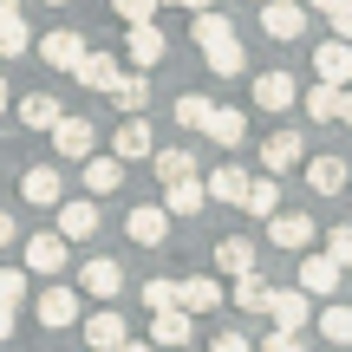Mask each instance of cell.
<instances>
[{"mask_svg":"<svg viewBox=\"0 0 352 352\" xmlns=\"http://www.w3.org/2000/svg\"><path fill=\"white\" fill-rule=\"evenodd\" d=\"M118 72H124V65H118L111 52H91V46H85V59L72 65V78H78L85 91H111V85H118Z\"/></svg>","mask_w":352,"mask_h":352,"instance_id":"30bf717a","label":"cell"},{"mask_svg":"<svg viewBox=\"0 0 352 352\" xmlns=\"http://www.w3.org/2000/svg\"><path fill=\"white\" fill-rule=\"evenodd\" d=\"M20 124L26 131H52L59 124V98H52V91H26L20 98Z\"/></svg>","mask_w":352,"mask_h":352,"instance_id":"d4e9b609","label":"cell"},{"mask_svg":"<svg viewBox=\"0 0 352 352\" xmlns=\"http://www.w3.org/2000/svg\"><path fill=\"white\" fill-rule=\"evenodd\" d=\"M202 59H209V72H215V78H241V72H248V52H241V39H228V46H209Z\"/></svg>","mask_w":352,"mask_h":352,"instance_id":"f1b7e54d","label":"cell"},{"mask_svg":"<svg viewBox=\"0 0 352 352\" xmlns=\"http://www.w3.org/2000/svg\"><path fill=\"white\" fill-rule=\"evenodd\" d=\"M202 118H209V98H202V91H183V98H176V124L202 131Z\"/></svg>","mask_w":352,"mask_h":352,"instance_id":"74e56055","label":"cell"},{"mask_svg":"<svg viewBox=\"0 0 352 352\" xmlns=\"http://www.w3.org/2000/svg\"><path fill=\"white\" fill-rule=\"evenodd\" d=\"M111 13H118L124 26H144V20L157 13V0H111Z\"/></svg>","mask_w":352,"mask_h":352,"instance_id":"60d3db41","label":"cell"},{"mask_svg":"<svg viewBox=\"0 0 352 352\" xmlns=\"http://www.w3.org/2000/svg\"><path fill=\"white\" fill-rule=\"evenodd\" d=\"M346 183H352V164H340V157H314L307 164V189L314 196H340Z\"/></svg>","mask_w":352,"mask_h":352,"instance_id":"5bb4252c","label":"cell"},{"mask_svg":"<svg viewBox=\"0 0 352 352\" xmlns=\"http://www.w3.org/2000/svg\"><path fill=\"white\" fill-rule=\"evenodd\" d=\"M261 352H307V340H300L294 327H274V333L261 340Z\"/></svg>","mask_w":352,"mask_h":352,"instance_id":"b9f144b4","label":"cell"},{"mask_svg":"<svg viewBox=\"0 0 352 352\" xmlns=\"http://www.w3.org/2000/svg\"><path fill=\"white\" fill-rule=\"evenodd\" d=\"M7 333H13V307H0V340H7Z\"/></svg>","mask_w":352,"mask_h":352,"instance_id":"681fc988","label":"cell"},{"mask_svg":"<svg viewBox=\"0 0 352 352\" xmlns=\"http://www.w3.org/2000/svg\"><path fill=\"white\" fill-rule=\"evenodd\" d=\"M7 13H20V0H0V20H7Z\"/></svg>","mask_w":352,"mask_h":352,"instance_id":"f5cc1de1","label":"cell"},{"mask_svg":"<svg viewBox=\"0 0 352 352\" xmlns=\"http://www.w3.org/2000/svg\"><path fill=\"white\" fill-rule=\"evenodd\" d=\"M111 157H118V164L151 157V124H144V118H124V124H118V138H111Z\"/></svg>","mask_w":352,"mask_h":352,"instance_id":"2e32d148","label":"cell"},{"mask_svg":"<svg viewBox=\"0 0 352 352\" xmlns=\"http://www.w3.org/2000/svg\"><path fill=\"white\" fill-rule=\"evenodd\" d=\"M170 7H189V13H202V7H215V0H170Z\"/></svg>","mask_w":352,"mask_h":352,"instance_id":"c3c4849f","label":"cell"},{"mask_svg":"<svg viewBox=\"0 0 352 352\" xmlns=\"http://www.w3.org/2000/svg\"><path fill=\"white\" fill-rule=\"evenodd\" d=\"M78 176H85V189H91V196H111V189L124 183V164L91 151V157H78Z\"/></svg>","mask_w":352,"mask_h":352,"instance_id":"4fadbf2b","label":"cell"},{"mask_svg":"<svg viewBox=\"0 0 352 352\" xmlns=\"http://www.w3.org/2000/svg\"><path fill=\"white\" fill-rule=\"evenodd\" d=\"M52 144H59V157H72V164H78V157L98 151V131H91L85 118H65V111H59V124H52Z\"/></svg>","mask_w":352,"mask_h":352,"instance_id":"52a82bcc","label":"cell"},{"mask_svg":"<svg viewBox=\"0 0 352 352\" xmlns=\"http://www.w3.org/2000/svg\"><path fill=\"white\" fill-rule=\"evenodd\" d=\"M228 39H235V20L215 13V7H202V13H196V46L209 52V46H228Z\"/></svg>","mask_w":352,"mask_h":352,"instance_id":"83f0119b","label":"cell"},{"mask_svg":"<svg viewBox=\"0 0 352 352\" xmlns=\"http://www.w3.org/2000/svg\"><path fill=\"white\" fill-rule=\"evenodd\" d=\"M340 118H346V124H352V85L340 91Z\"/></svg>","mask_w":352,"mask_h":352,"instance_id":"7dc6e473","label":"cell"},{"mask_svg":"<svg viewBox=\"0 0 352 352\" xmlns=\"http://www.w3.org/2000/svg\"><path fill=\"white\" fill-rule=\"evenodd\" d=\"M39 59H46V65H59V72H72V65L85 59V39L59 26V33H46V39H39Z\"/></svg>","mask_w":352,"mask_h":352,"instance_id":"ac0fdd59","label":"cell"},{"mask_svg":"<svg viewBox=\"0 0 352 352\" xmlns=\"http://www.w3.org/2000/svg\"><path fill=\"white\" fill-rule=\"evenodd\" d=\"M202 131H209L215 144H228V151H235V144L248 138V118H241L235 104H209V118H202Z\"/></svg>","mask_w":352,"mask_h":352,"instance_id":"9a60e30c","label":"cell"},{"mask_svg":"<svg viewBox=\"0 0 352 352\" xmlns=\"http://www.w3.org/2000/svg\"><path fill=\"white\" fill-rule=\"evenodd\" d=\"M241 189H248V176H241L235 164H228V170H209V176H202V196H215V202H241Z\"/></svg>","mask_w":352,"mask_h":352,"instance_id":"f546056e","label":"cell"},{"mask_svg":"<svg viewBox=\"0 0 352 352\" xmlns=\"http://www.w3.org/2000/svg\"><path fill=\"white\" fill-rule=\"evenodd\" d=\"M78 280H85V294H91V300H118V294H124V267H118V261H104V254L78 267Z\"/></svg>","mask_w":352,"mask_h":352,"instance_id":"9c48e42d","label":"cell"},{"mask_svg":"<svg viewBox=\"0 0 352 352\" xmlns=\"http://www.w3.org/2000/svg\"><path fill=\"white\" fill-rule=\"evenodd\" d=\"M0 111H7V78H0Z\"/></svg>","mask_w":352,"mask_h":352,"instance_id":"db71d44e","label":"cell"},{"mask_svg":"<svg viewBox=\"0 0 352 352\" xmlns=\"http://www.w3.org/2000/svg\"><path fill=\"white\" fill-rule=\"evenodd\" d=\"M189 314L183 307H164V314H151V346H189Z\"/></svg>","mask_w":352,"mask_h":352,"instance_id":"ffe728a7","label":"cell"},{"mask_svg":"<svg viewBox=\"0 0 352 352\" xmlns=\"http://www.w3.org/2000/svg\"><path fill=\"white\" fill-rule=\"evenodd\" d=\"M176 307H183V314H215V307H222V287H215L209 274H189V280H176Z\"/></svg>","mask_w":352,"mask_h":352,"instance_id":"8fae6325","label":"cell"},{"mask_svg":"<svg viewBox=\"0 0 352 352\" xmlns=\"http://www.w3.org/2000/svg\"><path fill=\"white\" fill-rule=\"evenodd\" d=\"M241 209H248V215H274V209H280L274 176H261V183H248V189H241Z\"/></svg>","mask_w":352,"mask_h":352,"instance_id":"d6a6232c","label":"cell"},{"mask_svg":"<svg viewBox=\"0 0 352 352\" xmlns=\"http://www.w3.org/2000/svg\"><path fill=\"white\" fill-rule=\"evenodd\" d=\"M26 267H33V274H59L65 267V241L59 235H33L26 241Z\"/></svg>","mask_w":352,"mask_h":352,"instance_id":"484cf974","label":"cell"},{"mask_svg":"<svg viewBox=\"0 0 352 352\" xmlns=\"http://www.w3.org/2000/svg\"><path fill=\"white\" fill-rule=\"evenodd\" d=\"M118 352H157V346H138V340H124V346H118Z\"/></svg>","mask_w":352,"mask_h":352,"instance_id":"816d5d0a","label":"cell"},{"mask_svg":"<svg viewBox=\"0 0 352 352\" xmlns=\"http://www.w3.org/2000/svg\"><path fill=\"white\" fill-rule=\"evenodd\" d=\"M235 307L261 314V307H267V280H261V274H235Z\"/></svg>","mask_w":352,"mask_h":352,"instance_id":"d590c367","label":"cell"},{"mask_svg":"<svg viewBox=\"0 0 352 352\" xmlns=\"http://www.w3.org/2000/svg\"><path fill=\"white\" fill-rule=\"evenodd\" d=\"M333 287H340V261L307 254V261H300V294H333Z\"/></svg>","mask_w":352,"mask_h":352,"instance_id":"4316f807","label":"cell"},{"mask_svg":"<svg viewBox=\"0 0 352 352\" xmlns=\"http://www.w3.org/2000/svg\"><path fill=\"white\" fill-rule=\"evenodd\" d=\"M314 72H320V85H352V39H327V46L314 52Z\"/></svg>","mask_w":352,"mask_h":352,"instance_id":"8992f818","label":"cell"},{"mask_svg":"<svg viewBox=\"0 0 352 352\" xmlns=\"http://www.w3.org/2000/svg\"><path fill=\"white\" fill-rule=\"evenodd\" d=\"M294 98H300L294 72H261V78H254V104H261V111H287Z\"/></svg>","mask_w":352,"mask_h":352,"instance_id":"7c38bea8","label":"cell"},{"mask_svg":"<svg viewBox=\"0 0 352 352\" xmlns=\"http://www.w3.org/2000/svg\"><path fill=\"white\" fill-rule=\"evenodd\" d=\"M215 267L222 274H254V241L248 235H222L215 241Z\"/></svg>","mask_w":352,"mask_h":352,"instance_id":"44dd1931","label":"cell"},{"mask_svg":"<svg viewBox=\"0 0 352 352\" xmlns=\"http://www.w3.org/2000/svg\"><path fill=\"white\" fill-rule=\"evenodd\" d=\"M111 98H118V111H124V118H138L144 104H151V78H144V72H118Z\"/></svg>","mask_w":352,"mask_h":352,"instance_id":"cb8c5ba5","label":"cell"},{"mask_svg":"<svg viewBox=\"0 0 352 352\" xmlns=\"http://www.w3.org/2000/svg\"><path fill=\"white\" fill-rule=\"evenodd\" d=\"M327 20H333V39H352V0H333Z\"/></svg>","mask_w":352,"mask_h":352,"instance_id":"ee69618b","label":"cell"},{"mask_svg":"<svg viewBox=\"0 0 352 352\" xmlns=\"http://www.w3.org/2000/svg\"><path fill=\"white\" fill-rule=\"evenodd\" d=\"M144 307H151V314H164V307H176V280H170V274L144 280Z\"/></svg>","mask_w":352,"mask_h":352,"instance_id":"ab89813d","label":"cell"},{"mask_svg":"<svg viewBox=\"0 0 352 352\" xmlns=\"http://www.w3.org/2000/svg\"><path fill=\"white\" fill-rule=\"evenodd\" d=\"M307 300H314V294H300V287H267V307H261V314L274 320V327H294V333H300L307 314H314Z\"/></svg>","mask_w":352,"mask_h":352,"instance_id":"3957f363","label":"cell"},{"mask_svg":"<svg viewBox=\"0 0 352 352\" xmlns=\"http://www.w3.org/2000/svg\"><path fill=\"white\" fill-rule=\"evenodd\" d=\"M327 261L352 267V222H333V228H327Z\"/></svg>","mask_w":352,"mask_h":352,"instance_id":"f35d334b","label":"cell"},{"mask_svg":"<svg viewBox=\"0 0 352 352\" xmlns=\"http://www.w3.org/2000/svg\"><path fill=\"white\" fill-rule=\"evenodd\" d=\"M13 235H20V228H13V215L0 209V248H13Z\"/></svg>","mask_w":352,"mask_h":352,"instance_id":"bcb514c9","label":"cell"},{"mask_svg":"<svg viewBox=\"0 0 352 352\" xmlns=\"http://www.w3.org/2000/svg\"><path fill=\"white\" fill-rule=\"evenodd\" d=\"M261 26H267V39L287 46V39L307 33V7H300V0H261Z\"/></svg>","mask_w":352,"mask_h":352,"instance_id":"7a4b0ae2","label":"cell"},{"mask_svg":"<svg viewBox=\"0 0 352 352\" xmlns=\"http://www.w3.org/2000/svg\"><path fill=\"white\" fill-rule=\"evenodd\" d=\"M46 7H65V0H46Z\"/></svg>","mask_w":352,"mask_h":352,"instance_id":"11a10c76","label":"cell"},{"mask_svg":"<svg viewBox=\"0 0 352 352\" xmlns=\"http://www.w3.org/2000/svg\"><path fill=\"white\" fill-rule=\"evenodd\" d=\"M294 164H307V144H300V131H274V138L261 144V170H267V176H287Z\"/></svg>","mask_w":352,"mask_h":352,"instance_id":"5b68a950","label":"cell"},{"mask_svg":"<svg viewBox=\"0 0 352 352\" xmlns=\"http://www.w3.org/2000/svg\"><path fill=\"white\" fill-rule=\"evenodd\" d=\"M307 118H314V124H340V85H314L307 91Z\"/></svg>","mask_w":352,"mask_h":352,"instance_id":"1f68e13d","label":"cell"},{"mask_svg":"<svg viewBox=\"0 0 352 352\" xmlns=\"http://www.w3.org/2000/svg\"><path fill=\"white\" fill-rule=\"evenodd\" d=\"M320 333H327L333 346H352V307H346V300H333L327 314H320Z\"/></svg>","mask_w":352,"mask_h":352,"instance_id":"836d02e7","label":"cell"},{"mask_svg":"<svg viewBox=\"0 0 352 352\" xmlns=\"http://www.w3.org/2000/svg\"><path fill=\"white\" fill-rule=\"evenodd\" d=\"M314 235H320L314 215H300V209H274V215H267V241H274V248L300 254V248H314Z\"/></svg>","mask_w":352,"mask_h":352,"instance_id":"6da1fadb","label":"cell"},{"mask_svg":"<svg viewBox=\"0 0 352 352\" xmlns=\"http://www.w3.org/2000/svg\"><path fill=\"white\" fill-rule=\"evenodd\" d=\"M59 209V241H91L98 235V202H52Z\"/></svg>","mask_w":352,"mask_h":352,"instance_id":"ba28073f","label":"cell"},{"mask_svg":"<svg viewBox=\"0 0 352 352\" xmlns=\"http://www.w3.org/2000/svg\"><path fill=\"white\" fill-rule=\"evenodd\" d=\"M202 164L189 151H157V176H164V183H176V176H196Z\"/></svg>","mask_w":352,"mask_h":352,"instance_id":"8d00e7d4","label":"cell"},{"mask_svg":"<svg viewBox=\"0 0 352 352\" xmlns=\"http://www.w3.org/2000/svg\"><path fill=\"white\" fill-rule=\"evenodd\" d=\"M124 340H131V327H124L118 314H91V320H85V346H98V352H118Z\"/></svg>","mask_w":352,"mask_h":352,"instance_id":"603a6c76","label":"cell"},{"mask_svg":"<svg viewBox=\"0 0 352 352\" xmlns=\"http://www.w3.org/2000/svg\"><path fill=\"white\" fill-rule=\"evenodd\" d=\"M20 189H26V202H39V209H52V202L65 196V183H59V170H46V164H33L20 176Z\"/></svg>","mask_w":352,"mask_h":352,"instance_id":"7402d4cb","label":"cell"},{"mask_svg":"<svg viewBox=\"0 0 352 352\" xmlns=\"http://www.w3.org/2000/svg\"><path fill=\"white\" fill-rule=\"evenodd\" d=\"M26 294V274H13V267H0V307H20Z\"/></svg>","mask_w":352,"mask_h":352,"instance_id":"7bdbcfd3","label":"cell"},{"mask_svg":"<svg viewBox=\"0 0 352 352\" xmlns=\"http://www.w3.org/2000/svg\"><path fill=\"white\" fill-rule=\"evenodd\" d=\"M26 46H33V33H26V20H20V13H7V20H0V59H20Z\"/></svg>","mask_w":352,"mask_h":352,"instance_id":"e575fe53","label":"cell"},{"mask_svg":"<svg viewBox=\"0 0 352 352\" xmlns=\"http://www.w3.org/2000/svg\"><path fill=\"white\" fill-rule=\"evenodd\" d=\"M33 314H39V327H72V320H78V294L72 287H46Z\"/></svg>","mask_w":352,"mask_h":352,"instance_id":"e0dca14e","label":"cell"},{"mask_svg":"<svg viewBox=\"0 0 352 352\" xmlns=\"http://www.w3.org/2000/svg\"><path fill=\"white\" fill-rule=\"evenodd\" d=\"M124 235L138 241V248H164V241H170V215H164V202H144V209H131Z\"/></svg>","mask_w":352,"mask_h":352,"instance_id":"277c9868","label":"cell"},{"mask_svg":"<svg viewBox=\"0 0 352 352\" xmlns=\"http://www.w3.org/2000/svg\"><path fill=\"white\" fill-rule=\"evenodd\" d=\"M202 176H176V183H164V215H196L202 209Z\"/></svg>","mask_w":352,"mask_h":352,"instance_id":"d6986e66","label":"cell"},{"mask_svg":"<svg viewBox=\"0 0 352 352\" xmlns=\"http://www.w3.org/2000/svg\"><path fill=\"white\" fill-rule=\"evenodd\" d=\"M300 7H307V13H327V7H333V0H300Z\"/></svg>","mask_w":352,"mask_h":352,"instance_id":"f907efd6","label":"cell"},{"mask_svg":"<svg viewBox=\"0 0 352 352\" xmlns=\"http://www.w3.org/2000/svg\"><path fill=\"white\" fill-rule=\"evenodd\" d=\"M209 352H254V346H248V340H241V333H222V340H215Z\"/></svg>","mask_w":352,"mask_h":352,"instance_id":"f6af8a7d","label":"cell"},{"mask_svg":"<svg viewBox=\"0 0 352 352\" xmlns=\"http://www.w3.org/2000/svg\"><path fill=\"white\" fill-rule=\"evenodd\" d=\"M157 59H164V33H157L151 20L131 26V65H157Z\"/></svg>","mask_w":352,"mask_h":352,"instance_id":"4dcf8cb0","label":"cell"}]
</instances>
